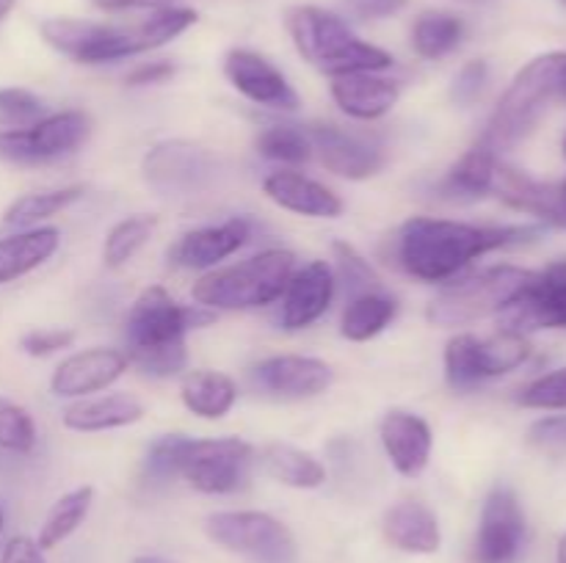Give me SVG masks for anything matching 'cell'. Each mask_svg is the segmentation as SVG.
<instances>
[{
	"label": "cell",
	"instance_id": "cell-1",
	"mask_svg": "<svg viewBox=\"0 0 566 563\" xmlns=\"http://www.w3.org/2000/svg\"><path fill=\"white\" fill-rule=\"evenodd\" d=\"M539 235V226H492L415 215L403 221L390 237V263L423 285H446L462 276L484 254L523 246Z\"/></svg>",
	"mask_w": 566,
	"mask_h": 563
},
{
	"label": "cell",
	"instance_id": "cell-2",
	"mask_svg": "<svg viewBox=\"0 0 566 563\" xmlns=\"http://www.w3.org/2000/svg\"><path fill=\"white\" fill-rule=\"evenodd\" d=\"M213 309L180 304L160 285L144 287L125 318L127 362L149 379L180 375L188 364L186 334L213 323Z\"/></svg>",
	"mask_w": 566,
	"mask_h": 563
},
{
	"label": "cell",
	"instance_id": "cell-3",
	"mask_svg": "<svg viewBox=\"0 0 566 563\" xmlns=\"http://www.w3.org/2000/svg\"><path fill=\"white\" fill-rule=\"evenodd\" d=\"M296 270V254L291 248L271 246L241 263L205 270L191 287L199 307L213 312H249L276 304Z\"/></svg>",
	"mask_w": 566,
	"mask_h": 563
},
{
	"label": "cell",
	"instance_id": "cell-4",
	"mask_svg": "<svg viewBox=\"0 0 566 563\" xmlns=\"http://www.w3.org/2000/svg\"><path fill=\"white\" fill-rule=\"evenodd\" d=\"M566 88V50L558 53L536 55L523 66L509 83L503 97L497 99L495 114L490 116L481 147L492 149L495 155L509 152L523 138L534 132L553 99H562Z\"/></svg>",
	"mask_w": 566,
	"mask_h": 563
},
{
	"label": "cell",
	"instance_id": "cell-5",
	"mask_svg": "<svg viewBox=\"0 0 566 563\" xmlns=\"http://www.w3.org/2000/svg\"><path fill=\"white\" fill-rule=\"evenodd\" d=\"M287 31L298 55L329 77L348 72H385L392 66L387 50L359 39L335 11L296 6L287 11Z\"/></svg>",
	"mask_w": 566,
	"mask_h": 563
},
{
	"label": "cell",
	"instance_id": "cell-6",
	"mask_svg": "<svg viewBox=\"0 0 566 563\" xmlns=\"http://www.w3.org/2000/svg\"><path fill=\"white\" fill-rule=\"evenodd\" d=\"M534 270L520 265H492V268L475 270V274L457 276L446 282L434 298H431L426 318L429 323L442 329H459V326L479 323V320L501 315L503 309L517 301L520 293L528 287Z\"/></svg>",
	"mask_w": 566,
	"mask_h": 563
},
{
	"label": "cell",
	"instance_id": "cell-7",
	"mask_svg": "<svg viewBox=\"0 0 566 563\" xmlns=\"http://www.w3.org/2000/svg\"><path fill=\"white\" fill-rule=\"evenodd\" d=\"M531 342L517 331L497 329L495 334L479 337L459 331L446 346V381L451 390L470 392L492 379L512 373L528 362Z\"/></svg>",
	"mask_w": 566,
	"mask_h": 563
},
{
	"label": "cell",
	"instance_id": "cell-8",
	"mask_svg": "<svg viewBox=\"0 0 566 563\" xmlns=\"http://www.w3.org/2000/svg\"><path fill=\"white\" fill-rule=\"evenodd\" d=\"M92 119L83 110H55L28 127L0 130V160L14 166H39L66 158L86 144Z\"/></svg>",
	"mask_w": 566,
	"mask_h": 563
},
{
	"label": "cell",
	"instance_id": "cell-9",
	"mask_svg": "<svg viewBox=\"0 0 566 563\" xmlns=\"http://www.w3.org/2000/svg\"><path fill=\"white\" fill-rule=\"evenodd\" d=\"M254 450L238 436L188 439L180 456V478L202 495H235L247 486Z\"/></svg>",
	"mask_w": 566,
	"mask_h": 563
},
{
	"label": "cell",
	"instance_id": "cell-10",
	"mask_svg": "<svg viewBox=\"0 0 566 563\" xmlns=\"http://www.w3.org/2000/svg\"><path fill=\"white\" fill-rule=\"evenodd\" d=\"M42 39L53 50L77 64H111L144 53L136 25H108V22L50 17L39 25Z\"/></svg>",
	"mask_w": 566,
	"mask_h": 563
},
{
	"label": "cell",
	"instance_id": "cell-11",
	"mask_svg": "<svg viewBox=\"0 0 566 563\" xmlns=\"http://www.w3.org/2000/svg\"><path fill=\"white\" fill-rule=\"evenodd\" d=\"M205 533L224 550L260 563H291L296 557L293 535L265 511H219L205 519Z\"/></svg>",
	"mask_w": 566,
	"mask_h": 563
},
{
	"label": "cell",
	"instance_id": "cell-12",
	"mask_svg": "<svg viewBox=\"0 0 566 563\" xmlns=\"http://www.w3.org/2000/svg\"><path fill=\"white\" fill-rule=\"evenodd\" d=\"M142 174L160 196H193L216 177V158L191 141H160L144 155Z\"/></svg>",
	"mask_w": 566,
	"mask_h": 563
},
{
	"label": "cell",
	"instance_id": "cell-13",
	"mask_svg": "<svg viewBox=\"0 0 566 563\" xmlns=\"http://www.w3.org/2000/svg\"><path fill=\"white\" fill-rule=\"evenodd\" d=\"M307 127L313 155L326 171L343 180H368L385 166V144L376 132L352 130L340 125H304Z\"/></svg>",
	"mask_w": 566,
	"mask_h": 563
},
{
	"label": "cell",
	"instance_id": "cell-14",
	"mask_svg": "<svg viewBox=\"0 0 566 563\" xmlns=\"http://www.w3.org/2000/svg\"><path fill=\"white\" fill-rule=\"evenodd\" d=\"M501 329L525 337L531 331L566 329V257L534 270L517 301L501 312Z\"/></svg>",
	"mask_w": 566,
	"mask_h": 563
},
{
	"label": "cell",
	"instance_id": "cell-15",
	"mask_svg": "<svg viewBox=\"0 0 566 563\" xmlns=\"http://www.w3.org/2000/svg\"><path fill=\"white\" fill-rule=\"evenodd\" d=\"M528 524L512 486L497 484L481 508L479 533L473 541V563H514L525 546Z\"/></svg>",
	"mask_w": 566,
	"mask_h": 563
},
{
	"label": "cell",
	"instance_id": "cell-16",
	"mask_svg": "<svg viewBox=\"0 0 566 563\" xmlns=\"http://www.w3.org/2000/svg\"><path fill=\"white\" fill-rule=\"evenodd\" d=\"M130 362L122 348H86V351L70 353L61 359L59 368L50 375V392L55 397H77L97 395V392L114 386L127 373Z\"/></svg>",
	"mask_w": 566,
	"mask_h": 563
},
{
	"label": "cell",
	"instance_id": "cell-17",
	"mask_svg": "<svg viewBox=\"0 0 566 563\" xmlns=\"http://www.w3.org/2000/svg\"><path fill=\"white\" fill-rule=\"evenodd\" d=\"M337 279L335 268L326 259H313L304 268L293 270L291 282H287L285 293L280 298V320L282 329L302 331L318 323L326 312H329L332 301H335Z\"/></svg>",
	"mask_w": 566,
	"mask_h": 563
},
{
	"label": "cell",
	"instance_id": "cell-18",
	"mask_svg": "<svg viewBox=\"0 0 566 563\" xmlns=\"http://www.w3.org/2000/svg\"><path fill=\"white\" fill-rule=\"evenodd\" d=\"M224 75L230 86L249 103L271 110L298 108L296 88L287 83L280 66H274L265 55L254 53V50H230L224 59Z\"/></svg>",
	"mask_w": 566,
	"mask_h": 563
},
{
	"label": "cell",
	"instance_id": "cell-19",
	"mask_svg": "<svg viewBox=\"0 0 566 563\" xmlns=\"http://www.w3.org/2000/svg\"><path fill=\"white\" fill-rule=\"evenodd\" d=\"M252 241V221L235 215L221 224L199 226L177 237L169 248V263L186 270H213Z\"/></svg>",
	"mask_w": 566,
	"mask_h": 563
},
{
	"label": "cell",
	"instance_id": "cell-20",
	"mask_svg": "<svg viewBox=\"0 0 566 563\" xmlns=\"http://www.w3.org/2000/svg\"><path fill=\"white\" fill-rule=\"evenodd\" d=\"M332 373L324 359L282 353L269 357L252 368V384L276 397H315L329 390Z\"/></svg>",
	"mask_w": 566,
	"mask_h": 563
},
{
	"label": "cell",
	"instance_id": "cell-21",
	"mask_svg": "<svg viewBox=\"0 0 566 563\" xmlns=\"http://www.w3.org/2000/svg\"><path fill=\"white\" fill-rule=\"evenodd\" d=\"M379 436L381 447H385L387 458H390L392 469L398 475L418 478L429 467L431 450H434V434H431V425L420 414L392 408L381 417Z\"/></svg>",
	"mask_w": 566,
	"mask_h": 563
},
{
	"label": "cell",
	"instance_id": "cell-22",
	"mask_svg": "<svg viewBox=\"0 0 566 563\" xmlns=\"http://www.w3.org/2000/svg\"><path fill=\"white\" fill-rule=\"evenodd\" d=\"M263 193L276 208L307 219H337L346 208L329 185L293 169L271 171L263 180Z\"/></svg>",
	"mask_w": 566,
	"mask_h": 563
},
{
	"label": "cell",
	"instance_id": "cell-23",
	"mask_svg": "<svg viewBox=\"0 0 566 563\" xmlns=\"http://www.w3.org/2000/svg\"><path fill=\"white\" fill-rule=\"evenodd\" d=\"M401 97V86L381 72H348L332 77V99L357 121H376L390 114Z\"/></svg>",
	"mask_w": 566,
	"mask_h": 563
},
{
	"label": "cell",
	"instance_id": "cell-24",
	"mask_svg": "<svg viewBox=\"0 0 566 563\" xmlns=\"http://www.w3.org/2000/svg\"><path fill=\"white\" fill-rule=\"evenodd\" d=\"M144 417V403L127 392H105V395L77 397L61 414L64 428L77 434H99V431L127 428Z\"/></svg>",
	"mask_w": 566,
	"mask_h": 563
},
{
	"label": "cell",
	"instance_id": "cell-25",
	"mask_svg": "<svg viewBox=\"0 0 566 563\" xmlns=\"http://www.w3.org/2000/svg\"><path fill=\"white\" fill-rule=\"evenodd\" d=\"M381 530H385L387 544L409 555H431L442 544L440 522L434 511L420 500H401L387 508Z\"/></svg>",
	"mask_w": 566,
	"mask_h": 563
},
{
	"label": "cell",
	"instance_id": "cell-26",
	"mask_svg": "<svg viewBox=\"0 0 566 563\" xmlns=\"http://www.w3.org/2000/svg\"><path fill=\"white\" fill-rule=\"evenodd\" d=\"M59 246L61 232L55 226H33V230L0 237V285H9L36 270L59 252Z\"/></svg>",
	"mask_w": 566,
	"mask_h": 563
},
{
	"label": "cell",
	"instance_id": "cell-27",
	"mask_svg": "<svg viewBox=\"0 0 566 563\" xmlns=\"http://www.w3.org/2000/svg\"><path fill=\"white\" fill-rule=\"evenodd\" d=\"M235 381L219 370H188L180 381V401L193 417L221 419L232 412L238 403Z\"/></svg>",
	"mask_w": 566,
	"mask_h": 563
},
{
	"label": "cell",
	"instance_id": "cell-28",
	"mask_svg": "<svg viewBox=\"0 0 566 563\" xmlns=\"http://www.w3.org/2000/svg\"><path fill=\"white\" fill-rule=\"evenodd\" d=\"M501 155L475 144L451 166L440 182V196L451 202H479L492 193V177H495Z\"/></svg>",
	"mask_w": 566,
	"mask_h": 563
},
{
	"label": "cell",
	"instance_id": "cell-29",
	"mask_svg": "<svg viewBox=\"0 0 566 563\" xmlns=\"http://www.w3.org/2000/svg\"><path fill=\"white\" fill-rule=\"evenodd\" d=\"M260 467L269 478L291 489H318L326 484V467L313 453L282 442H271L260 450Z\"/></svg>",
	"mask_w": 566,
	"mask_h": 563
},
{
	"label": "cell",
	"instance_id": "cell-30",
	"mask_svg": "<svg viewBox=\"0 0 566 563\" xmlns=\"http://www.w3.org/2000/svg\"><path fill=\"white\" fill-rule=\"evenodd\" d=\"M398 301L387 290H370L352 296L340 318V334L352 342H368L392 323Z\"/></svg>",
	"mask_w": 566,
	"mask_h": 563
},
{
	"label": "cell",
	"instance_id": "cell-31",
	"mask_svg": "<svg viewBox=\"0 0 566 563\" xmlns=\"http://www.w3.org/2000/svg\"><path fill=\"white\" fill-rule=\"evenodd\" d=\"M94 502V489L92 486H77V489L66 491L64 497L53 502V508L44 517L42 528H39L36 544L42 550H53L61 541L70 539L77 528L83 524V519L88 517Z\"/></svg>",
	"mask_w": 566,
	"mask_h": 563
},
{
	"label": "cell",
	"instance_id": "cell-32",
	"mask_svg": "<svg viewBox=\"0 0 566 563\" xmlns=\"http://www.w3.org/2000/svg\"><path fill=\"white\" fill-rule=\"evenodd\" d=\"M83 185H66V188H55V191H36V193H25L17 202L9 204V210L3 213V224L14 226V230H33L42 221L53 219L55 213L66 210L70 204L81 202L83 199Z\"/></svg>",
	"mask_w": 566,
	"mask_h": 563
},
{
	"label": "cell",
	"instance_id": "cell-33",
	"mask_svg": "<svg viewBox=\"0 0 566 563\" xmlns=\"http://www.w3.org/2000/svg\"><path fill=\"white\" fill-rule=\"evenodd\" d=\"M462 39L464 22L451 11H426L412 25V47L426 61H437L453 53Z\"/></svg>",
	"mask_w": 566,
	"mask_h": 563
},
{
	"label": "cell",
	"instance_id": "cell-34",
	"mask_svg": "<svg viewBox=\"0 0 566 563\" xmlns=\"http://www.w3.org/2000/svg\"><path fill=\"white\" fill-rule=\"evenodd\" d=\"M155 230H158V215H127L119 224L111 226V232L105 235L103 243V263L105 268H122V265L130 263L149 241H153Z\"/></svg>",
	"mask_w": 566,
	"mask_h": 563
},
{
	"label": "cell",
	"instance_id": "cell-35",
	"mask_svg": "<svg viewBox=\"0 0 566 563\" xmlns=\"http://www.w3.org/2000/svg\"><path fill=\"white\" fill-rule=\"evenodd\" d=\"M258 152L265 160H274L282 166L307 163L313 158V144H310L307 127L302 125H271L254 141Z\"/></svg>",
	"mask_w": 566,
	"mask_h": 563
},
{
	"label": "cell",
	"instance_id": "cell-36",
	"mask_svg": "<svg viewBox=\"0 0 566 563\" xmlns=\"http://www.w3.org/2000/svg\"><path fill=\"white\" fill-rule=\"evenodd\" d=\"M193 22H197V11L188 9V6H164V9L149 11V17H144L142 22H133V25H136L144 53H147V50L169 44L171 39L186 33Z\"/></svg>",
	"mask_w": 566,
	"mask_h": 563
},
{
	"label": "cell",
	"instance_id": "cell-37",
	"mask_svg": "<svg viewBox=\"0 0 566 563\" xmlns=\"http://www.w3.org/2000/svg\"><path fill=\"white\" fill-rule=\"evenodd\" d=\"M332 254H335V279L337 285L346 287V296H359V293L370 290H385L379 274L374 270V265L346 241H337L332 246Z\"/></svg>",
	"mask_w": 566,
	"mask_h": 563
},
{
	"label": "cell",
	"instance_id": "cell-38",
	"mask_svg": "<svg viewBox=\"0 0 566 563\" xmlns=\"http://www.w3.org/2000/svg\"><path fill=\"white\" fill-rule=\"evenodd\" d=\"M36 447V423L20 403L0 397V450L28 456Z\"/></svg>",
	"mask_w": 566,
	"mask_h": 563
},
{
	"label": "cell",
	"instance_id": "cell-39",
	"mask_svg": "<svg viewBox=\"0 0 566 563\" xmlns=\"http://www.w3.org/2000/svg\"><path fill=\"white\" fill-rule=\"evenodd\" d=\"M182 445H186L182 434H166L155 439L144 456V478L149 484H169V480L180 478Z\"/></svg>",
	"mask_w": 566,
	"mask_h": 563
},
{
	"label": "cell",
	"instance_id": "cell-40",
	"mask_svg": "<svg viewBox=\"0 0 566 563\" xmlns=\"http://www.w3.org/2000/svg\"><path fill=\"white\" fill-rule=\"evenodd\" d=\"M517 403L525 408H539V412H564L566 408V368L539 375L531 384L523 386Z\"/></svg>",
	"mask_w": 566,
	"mask_h": 563
},
{
	"label": "cell",
	"instance_id": "cell-41",
	"mask_svg": "<svg viewBox=\"0 0 566 563\" xmlns=\"http://www.w3.org/2000/svg\"><path fill=\"white\" fill-rule=\"evenodd\" d=\"M42 116H48V110L33 92L17 86L0 88V121L11 127H28Z\"/></svg>",
	"mask_w": 566,
	"mask_h": 563
},
{
	"label": "cell",
	"instance_id": "cell-42",
	"mask_svg": "<svg viewBox=\"0 0 566 563\" xmlns=\"http://www.w3.org/2000/svg\"><path fill=\"white\" fill-rule=\"evenodd\" d=\"M486 81H490V66H486V61L481 59L468 61V64L457 72V77H453V86H451L453 103L462 105V108L475 105L481 94H484Z\"/></svg>",
	"mask_w": 566,
	"mask_h": 563
},
{
	"label": "cell",
	"instance_id": "cell-43",
	"mask_svg": "<svg viewBox=\"0 0 566 563\" xmlns=\"http://www.w3.org/2000/svg\"><path fill=\"white\" fill-rule=\"evenodd\" d=\"M75 342V331L72 329H33L28 331L20 340V348L28 353V357H53V353L64 351Z\"/></svg>",
	"mask_w": 566,
	"mask_h": 563
},
{
	"label": "cell",
	"instance_id": "cell-44",
	"mask_svg": "<svg viewBox=\"0 0 566 563\" xmlns=\"http://www.w3.org/2000/svg\"><path fill=\"white\" fill-rule=\"evenodd\" d=\"M528 442L545 450H566V414L536 419L528 431Z\"/></svg>",
	"mask_w": 566,
	"mask_h": 563
},
{
	"label": "cell",
	"instance_id": "cell-45",
	"mask_svg": "<svg viewBox=\"0 0 566 563\" xmlns=\"http://www.w3.org/2000/svg\"><path fill=\"white\" fill-rule=\"evenodd\" d=\"M346 11L357 20H387L409 6V0H343Z\"/></svg>",
	"mask_w": 566,
	"mask_h": 563
},
{
	"label": "cell",
	"instance_id": "cell-46",
	"mask_svg": "<svg viewBox=\"0 0 566 563\" xmlns=\"http://www.w3.org/2000/svg\"><path fill=\"white\" fill-rule=\"evenodd\" d=\"M171 75H175V64L171 61H149V64L136 66L125 77V83L127 86H153V83H166Z\"/></svg>",
	"mask_w": 566,
	"mask_h": 563
},
{
	"label": "cell",
	"instance_id": "cell-47",
	"mask_svg": "<svg viewBox=\"0 0 566 563\" xmlns=\"http://www.w3.org/2000/svg\"><path fill=\"white\" fill-rule=\"evenodd\" d=\"M42 546L36 541L25 539V535H17L9 544L3 546V555H0V563H44Z\"/></svg>",
	"mask_w": 566,
	"mask_h": 563
},
{
	"label": "cell",
	"instance_id": "cell-48",
	"mask_svg": "<svg viewBox=\"0 0 566 563\" xmlns=\"http://www.w3.org/2000/svg\"><path fill=\"white\" fill-rule=\"evenodd\" d=\"M97 9L103 11H136V9H164V6H175V0H92Z\"/></svg>",
	"mask_w": 566,
	"mask_h": 563
},
{
	"label": "cell",
	"instance_id": "cell-49",
	"mask_svg": "<svg viewBox=\"0 0 566 563\" xmlns=\"http://www.w3.org/2000/svg\"><path fill=\"white\" fill-rule=\"evenodd\" d=\"M562 149H564V160H566V130H564V138H562ZM558 204H562V219H558V226L566 230V177L562 182H558Z\"/></svg>",
	"mask_w": 566,
	"mask_h": 563
},
{
	"label": "cell",
	"instance_id": "cell-50",
	"mask_svg": "<svg viewBox=\"0 0 566 563\" xmlns=\"http://www.w3.org/2000/svg\"><path fill=\"white\" fill-rule=\"evenodd\" d=\"M558 563H566V533L558 541Z\"/></svg>",
	"mask_w": 566,
	"mask_h": 563
},
{
	"label": "cell",
	"instance_id": "cell-51",
	"mask_svg": "<svg viewBox=\"0 0 566 563\" xmlns=\"http://www.w3.org/2000/svg\"><path fill=\"white\" fill-rule=\"evenodd\" d=\"M133 563H166V561L164 557H155V555H142V557H136Z\"/></svg>",
	"mask_w": 566,
	"mask_h": 563
},
{
	"label": "cell",
	"instance_id": "cell-52",
	"mask_svg": "<svg viewBox=\"0 0 566 563\" xmlns=\"http://www.w3.org/2000/svg\"><path fill=\"white\" fill-rule=\"evenodd\" d=\"M3 528H6V511H3V502H0V535H3Z\"/></svg>",
	"mask_w": 566,
	"mask_h": 563
},
{
	"label": "cell",
	"instance_id": "cell-53",
	"mask_svg": "<svg viewBox=\"0 0 566 563\" xmlns=\"http://www.w3.org/2000/svg\"><path fill=\"white\" fill-rule=\"evenodd\" d=\"M564 3H566V0H564Z\"/></svg>",
	"mask_w": 566,
	"mask_h": 563
}]
</instances>
